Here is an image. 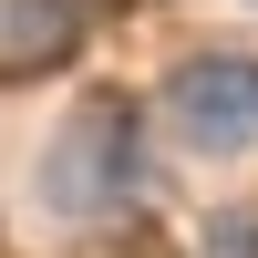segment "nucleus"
Segmentation results:
<instances>
[{"label":"nucleus","instance_id":"1","mask_svg":"<svg viewBox=\"0 0 258 258\" xmlns=\"http://www.w3.org/2000/svg\"><path fill=\"white\" fill-rule=\"evenodd\" d=\"M145 186V114L124 93H93L62 114V135L41 145V207H52L62 227H103L124 217Z\"/></svg>","mask_w":258,"mask_h":258},{"label":"nucleus","instance_id":"3","mask_svg":"<svg viewBox=\"0 0 258 258\" xmlns=\"http://www.w3.org/2000/svg\"><path fill=\"white\" fill-rule=\"evenodd\" d=\"M83 41V0H0V73H41Z\"/></svg>","mask_w":258,"mask_h":258},{"label":"nucleus","instance_id":"2","mask_svg":"<svg viewBox=\"0 0 258 258\" xmlns=\"http://www.w3.org/2000/svg\"><path fill=\"white\" fill-rule=\"evenodd\" d=\"M165 135L186 155H258V52H186L155 93Z\"/></svg>","mask_w":258,"mask_h":258},{"label":"nucleus","instance_id":"4","mask_svg":"<svg viewBox=\"0 0 258 258\" xmlns=\"http://www.w3.org/2000/svg\"><path fill=\"white\" fill-rule=\"evenodd\" d=\"M197 258H258V217H248V207H227V217H207Z\"/></svg>","mask_w":258,"mask_h":258}]
</instances>
